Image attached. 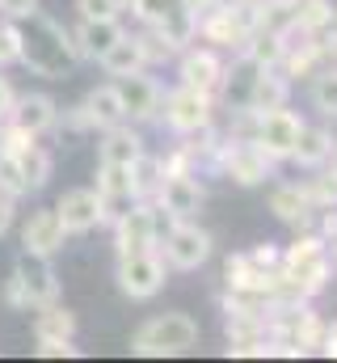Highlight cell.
I'll return each mask as SVG.
<instances>
[{
	"label": "cell",
	"instance_id": "1",
	"mask_svg": "<svg viewBox=\"0 0 337 363\" xmlns=\"http://www.w3.org/2000/svg\"><path fill=\"white\" fill-rule=\"evenodd\" d=\"M17 38H21V60L34 77H47V81H59L68 77L76 64H81V51H76V38L72 30H64L59 21H51L47 13H25L17 17Z\"/></svg>",
	"mask_w": 337,
	"mask_h": 363
},
{
	"label": "cell",
	"instance_id": "2",
	"mask_svg": "<svg viewBox=\"0 0 337 363\" xmlns=\"http://www.w3.org/2000/svg\"><path fill=\"white\" fill-rule=\"evenodd\" d=\"M329 279H333L329 241L316 228L295 233V241L278 258V291H282V300H316L329 287Z\"/></svg>",
	"mask_w": 337,
	"mask_h": 363
},
{
	"label": "cell",
	"instance_id": "3",
	"mask_svg": "<svg viewBox=\"0 0 337 363\" xmlns=\"http://www.w3.org/2000/svg\"><path fill=\"white\" fill-rule=\"evenodd\" d=\"M194 342H198V321L190 313H156L131 334V355L168 359V355H185Z\"/></svg>",
	"mask_w": 337,
	"mask_h": 363
},
{
	"label": "cell",
	"instance_id": "4",
	"mask_svg": "<svg viewBox=\"0 0 337 363\" xmlns=\"http://www.w3.org/2000/svg\"><path fill=\"white\" fill-rule=\"evenodd\" d=\"M211 174L236 182V186H261L265 178H274V161L253 144L249 135L219 131V144H215V157H211Z\"/></svg>",
	"mask_w": 337,
	"mask_h": 363
},
{
	"label": "cell",
	"instance_id": "5",
	"mask_svg": "<svg viewBox=\"0 0 337 363\" xmlns=\"http://www.w3.org/2000/svg\"><path fill=\"white\" fill-rule=\"evenodd\" d=\"M156 250H161V258L168 262V271L190 274L215 254V237L198 220H168V228L161 233Z\"/></svg>",
	"mask_w": 337,
	"mask_h": 363
},
{
	"label": "cell",
	"instance_id": "6",
	"mask_svg": "<svg viewBox=\"0 0 337 363\" xmlns=\"http://www.w3.org/2000/svg\"><path fill=\"white\" fill-rule=\"evenodd\" d=\"M110 224H114V250H118V258L135 254V250H156V241L165 233V216H161V207L152 199H135Z\"/></svg>",
	"mask_w": 337,
	"mask_h": 363
},
{
	"label": "cell",
	"instance_id": "7",
	"mask_svg": "<svg viewBox=\"0 0 337 363\" xmlns=\"http://www.w3.org/2000/svg\"><path fill=\"white\" fill-rule=\"evenodd\" d=\"M299 127L304 118L291 110V106H278V110H253V131L249 140L278 165V161H291L295 152V140H299Z\"/></svg>",
	"mask_w": 337,
	"mask_h": 363
},
{
	"label": "cell",
	"instance_id": "8",
	"mask_svg": "<svg viewBox=\"0 0 337 363\" xmlns=\"http://www.w3.org/2000/svg\"><path fill=\"white\" fill-rule=\"evenodd\" d=\"M156 123H165L173 135H194V131L215 123V97L190 89V85H177L161 97V118Z\"/></svg>",
	"mask_w": 337,
	"mask_h": 363
},
{
	"label": "cell",
	"instance_id": "9",
	"mask_svg": "<svg viewBox=\"0 0 337 363\" xmlns=\"http://www.w3.org/2000/svg\"><path fill=\"white\" fill-rule=\"evenodd\" d=\"M168 279V262L161 258V250H135L118 258V291L127 300H152L161 296Z\"/></svg>",
	"mask_w": 337,
	"mask_h": 363
},
{
	"label": "cell",
	"instance_id": "10",
	"mask_svg": "<svg viewBox=\"0 0 337 363\" xmlns=\"http://www.w3.org/2000/svg\"><path fill=\"white\" fill-rule=\"evenodd\" d=\"M152 203L161 207L165 220H194L202 211V203H207V190H202L198 174H165L156 194H152Z\"/></svg>",
	"mask_w": 337,
	"mask_h": 363
},
{
	"label": "cell",
	"instance_id": "11",
	"mask_svg": "<svg viewBox=\"0 0 337 363\" xmlns=\"http://www.w3.org/2000/svg\"><path fill=\"white\" fill-rule=\"evenodd\" d=\"M224 51H215V47H198V43H190L181 55H177V85H190V89L198 93H219V81H224Z\"/></svg>",
	"mask_w": 337,
	"mask_h": 363
},
{
	"label": "cell",
	"instance_id": "12",
	"mask_svg": "<svg viewBox=\"0 0 337 363\" xmlns=\"http://www.w3.org/2000/svg\"><path fill=\"white\" fill-rule=\"evenodd\" d=\"M114 85H118L122 110H127L131 123H156L161 118V97H165V89H161L156 77H148V68L144 72H131V77H118Z\"/></svg>",
	"mask_w": 337,
	"mask_h": 363
},
{
	"label": "cell",
	"instance_id": "13",
	"mask_svg": "<svg viewBox=\"0 0 337 363\" xmlns=\"http://www.w3.org/2000/svg\"><path fill=\"white\" fill-rule=\"evenodd\" d=\"M265 207H270V211H274V220H278V224H287L291 233H304V228H312V224H316V207H312V199L304 194V186H299V182H278V186H270Z\"/></svg>",
	"mask_w": 337,
	"mask_h": 363
},
{
	"label": "cell",
	"instance_id": "14",
	"mask_svg": "<svg viewBox=\"0 0 337 363\" xmlns=\"http://www.w3.org/2000/svg\"><path fill=\"white\" fill-rule=\"evenodd\" d=\"M64 237H68V228H64L59 211H55V207H38V211H30V220L21 224V254H42V258H51V254L64 250Z\"/></svg>",
	"mask_w": 337,
	"mask_h": 363
},
{
	"label": "cell",
	"instance_id": "15",
	"mask_svg": "<svg viewBox=\"0 0 337 363\" xmlns=\"http://www.w3.org/2000/svg\"><path fill=\"white\" fill-rule=\"evenodd\" d=\"M224 287H228V291H257V296L282 300V291H278V271L257 267L249 258V250H245V254H228V262H224Z\"/></svg>",
	"mask_w": 337,
	"mask_h": 363
},
{
	"label": "cell",
	"instance_id": "16",
	"mask_svg": "<svg viewBox=\"0 0 337 363\" xmlns=\"http://www.w3.org/2000/svg\"><path fill=\"white\" fill-rule=\"evenodd\" d=\"M55 211H59V220H64V228L72 233V237H84V233H93V228H101L105 224V211H101V194L97 190H68L59 203H55Z\"/></svg>",
	"mask_w": 337,
	"mask_h": 363
},
{
	"label": "cell",
	"instance_id": "17",
	"mask_svg": "<svg viewBox=\"0 0 337 363\" xmlns=\"http://www.w3.org/2000/svg\"><path fill=\"white\" fill-rule=\"evenodd\" d=\"M257 72H261V64H253L249 55H232V64L224 68V81H219V93H215V101L232 114V110H249L253 101V85H257Z\"/></svg>",
	"mask_w": 337,
	"mask_h": 363
},
{
	"label": "cell",
	"instance_id": "18",
	"mask_svg": "<svg viewBox=\"0 0 337 363\" xmlns=\"http://www.w3.org/2000/svg\"><path fill=\"white\" fill-rule=\"evenodd\" d=\"M13 274L21 279V287H25V296H30V308L59 300V279H55L51 258H42V254H21L17 267H13Z\"/></svg>",
	"mask_w": 337,
	"mask_h": 363
},
{
	"label": "cell",
	"instance_id": "19",
	"mask_svg": "<svg viewBox=\"0 0 337 363\" xmlns=\"http://www.w3.org/2000/svg\"><path fill=\"white\" fill-rule=\"evenodd\" d=\"M59 118V106L51 93H17L13 97V110H8V123H17L21 131L30 135H47Z\"/></svg>",
	"mask_w": 337,
	"mask_h": 363
},
{
	"label": "cell",
	"instance_id": "20",
	"mask_svg": "<svg viewBox=\"0 0 337 363\" xmlns=\"http://www.w3.org/2000/svg\"><path fill=\"white\" fill-rule=\"evenodd\" d=\"M122 34H127L122 17H81V26L72 30L81 60H101V55H105Z\"/></svg>",
	"mask_w": 337,
	"mask_h": 363
},
{
	"label": "cell",
	"instance_id": "21",
	"mask_svg": "<svg viewBox=\"0 0 337 363\" xmlns=\"http://www.w3.org/2000/svg\"><path fill=\"white\" fill-rule=\"evenodd\" d=\"M333 148H337L333 127H325V123H304V127H299V140H295L291 161H295L299 169H321V165H329V161H333Z\"/></svg>",
	"mask_w": 337,
	"mask_h": 363
},
{
	"label": "cell",
	"instance_id": "22",
	"mask_svg": "<svg viewBox=\"0 0 337 363\" xmlns=\"http://www.w3.org/2000/svg\"><path fill=\"white\" fill-rule=\"evenodd\" d=\"M144 152V135L131 123H114L97 140V165H131Z\"/></svg>",
	"mask_w": 337,
	"mask_h": 363
},
{
	"label": "cell",
	"instance_id": "23",
	"mask_svg": "<svg viewBox=\"0 0 337 363\" xmlns=\"http://www.w3.org/2000/svg\"><path fill=\"white\" fill-rule=\"evenodd\" d=\"M34 338L38 342H72L76 338V313L64 308L59 300L34 308Z\"/></svg>",
	"mask_w": 337,
	"mask_h": 363
},
{
	"label": "cell",
	"instance_id": "24",
	"mask_svg": "<svg viewBox=\"0 0 337 363\" xmlns=\"http://www.w3.org/2000/svg\"><path fill=\"white\" fill-rule=\"evenodd\" d=\"M97 64H101V72H105L110 81H118V77H131V72H144V68H148L144 47H139V38H135L131 30H127V34H122V38H118V43H114Z\"/></svg>",
	"mask_w": 337,
	"mask_h": 363
},
{
	"label": "cell",
	"instance_id": "25",
	"mask_svg": "<svg viewBox=\"0 0 337 363\" xmlns=\"http://www.w3.org/2000/svg\"><path fill=\"white\" fill-rule=\"evenodd\" d=\"M84 110L93 118V131H105L114 123H127V110H122V97H118V85L105 81V85H93L84 93Z\"/></svg>",
	"mask_w": 337,
	"mask_h": 363
},
{
	"label": "cell",
	"instance_id": "26",
	"mask_svg": "<svg viewBox=\"0 0 337 363\" xmlns=\"http://www.w3.org/2000/svg\"><path fill=\"white\" fill-rule=\"evenodd\" d=\"M282 47H287L282 30H274V26H253L249 38H245V47H241V55H249L253 64H261V68H278Z\"/></svg>",
	"mask_w": 337,
	"mask_h": 363
},
{
	"label": "cell",
	"instance_id": "27",
	"mask_svg": "<svg viewBox=\"0 0 337 363\" xmlns=\"http://www.w3.org/2000/svg\"><path fill=\"white\" fill-rule=\"evenodd\" d=\"M291 101V81L278 72V68H261L257 72V85H253V101L249 110H278Z\"/></svg>",
	"mask_w": 337,
	"mask_h": 363
},
{
	"label": "cell",
	"instance_id": "28",
	"mask_svg": "<svg viewBox=\"0 0 337 363\" xmlns=\"http://www.w3.org/2000/svg\"><path fill=\"white\" fill-rule=\"evenodd\" d=\"M333 21H337L333 0H295L291 30H299V34H325Z\"/></svg>",
	"mask_w": 337,
	"mask_h": 363
},
{
	"label": "cell",
	"instance_id": "29",
	"mask_svg": "<svg viewBox=\"0 0 337 363\" xmlns=\"http://www.w3.org/2000/svg\"><path fill=\"white\" fill-rule=\"evenodd\" d=\"M156 30L165 34L168 47H173V51L181 55V51H185V47L194 43V38H198V13L181 4V9H173V13H168L165 21H156Z\"/></svg>",
	"mask_w": 337,
	"mask_h": 363
},
{
	"label": "cell",
	"instance_id": "30",
	"mask_svg": "<svg viewBox=\"0 0 337 363\" xmlns=\"http://www.w3.org/2000/svg\"><path fill=\"white\" fill-rule=\"evenodd\" d=\"M308 101L321 118H337V64H325L312 81H308Z\"/></svg>",
	"mask_w": 337,
	"mask_h": 363
},
{
	"label": "cell",
	"instance_id": "31",
	"mask_svg": "<svg viewBox=\"0 0 337 363\" xmlns=\"http://www.w3.org/2000/svg\"><path fill=\"white\" fill-rule=\"evenodd\" d=\"M165 178V165H161V157H152L148 148L131 161V194L135 199H152L156 194V186Z\"/></svg>",
	"mask_w": 337,
	"mask_h": 363
},
{
	"label": "cell",
	"instance_id": "32",
	"mask_svg": "<svg viewBox=\"0 0 337 363\" xmlns=\"http://www.w3.org/2000/svg\"><path fill=\"white\" fill-rule=\"evenodd\" d=\"M17 165H21V178L30 190H42L47 182H51V169H55V161H51V152L34 140L25 152H17Z\"/></svg>",
	"mask_w": 337,
	"mask_h": 363
},
{
	"label": "cell",
	"instance_id": "33",
	"mask_svg": "<svg viewBox=\"0 0 337 363\" xmlns=\"http://www.w3.org/2000/svg\"><path fill=\"white\" fill-rule=\"evenodd\" d=\"M299 186H304V194L312 199V207H316V211L337 207V169H329V165L308 169V178L299 182Z\"/></svg>",
	"mask_w": 337,
	"mask_h": 363
},
{
	"label": "cell",
	"instance_id": "34",
	"mask_svg": "<svg viewBox=\"0 0 337 363\" xmlns=\"http://www.w3.org/2000/svg\"><path fill=\"white\" fill-rule=\"evenodd\" d=\"M135 38H139V47H144V60H148V68H152V64H168V60H177V51L165 43V34H161L156 26H144V30H135Z\"/></svg>",
	"mask_w": 337,
	"mask_h": 363
},
{
	"label": "cell",
	"instance_id": "35",
	"mask_svg": "<svg viewBox=\"0 0 337 363\" xmlns=\"http://www.w3.org/2000/svg\"><path fill=\"white\" fill-rule=\"evenodd\" d=\"M0 194H8V199L30 194V186H25V178H21L17 157H8V152H0Z\"/></svg>",
	"mask_w": 337,
	"mask_h": 363
},
{
	"label": "cell",
	"instance_id": "36",
	"mask_svg": "<svg viewBox=\"0 0 337 363\" xmlns=\"http://www.w3.org/2000/svg\"><path fill=\"white\" fill-rule=\"evenodd\" d=\"M173 9H181V0H131V13H135L139 26H156V21H165Z\"/></svg>",
	"mask_w": 337,
	"mask_h": 363
},
{
	"label": "cell",
	"instance_id": "37",
	"mask_svg": "<svg viewBox=\"0 0 337 363\" xmlns=\"http://www.w3.org/2000/svg\"><path fill=\"white\" fill-rule=\"evenodd\" d=\"M17 60H21L17 21H13V17H4V21H0V68H8V64H17Z\"/></svg>",
	"mask_w": 337,
	"mask_h": 363
},
{
	"label": "cell",
	"instance_id": "38",
	"mask_svg": "<svg viewBox=\"0 0 337 363\" xmlns=\"http://www.w3.org/2000/svg\"><path fill=\"white\" fill-rule=\"evenodd\" d=\"M131 9V0H76L81 17H122Z\"/></svg>",
	"mask_w": 337,
	"mask_h": 363
},
{
	"label": "cell",
	"instance_id": "39",
	"mask_svg": "<svg viewBox=\"0 0 337 363\" xmlns=\"http://www.w3.org/2000/svg\"><path fill=\"white\" fill-rule=\"evenodd\" d=\"M55 127H59V131H72V135H84V131H93V118H88L84 101H81V106H68V110H59Z\"/></svg>",
	"mask_w": 337,
	"mask_h": 363
},
{
	"label": "cell",
	"instance_id": "40",
	"mask_svg": "<svg viewBox=\"0 0 337 363\" xmlns=\"http://www.w3.org/2000/svg\"><path fill=\"white\" fill-rule=\"evenodd\" d=\"M4 304H8V308L30 313V296H25V287H21V279H17V274H8V283H4Z\"/></svg>",
	"mask_w": 337,
	"mask_h": 363
},
{
	"label": "cell",
	"instance_id": "41",
	"mask_svg": "<svg viewBox=\"0 0 337 363\" xmlns=\"http://www.w3.org/2000/svg\"><path fill=\"white\" fill-rule=\"evenodd\" d=\"M249 258L257 267H265V271H278V258H282V250L278 245H270V241H261V245H253Z\"/></svg>",
	"mask_w": 337,
	"mask_h": 363
},
{
	"label": "cell",
	"instance_id": "42",
	"mask_svg": "<svg viewBox=\"0 0 337 363\" xmlns=\"http://www.w3.org/2000/svg\"><path fill=\"white\" fill-rule=\"evenodd\" d=\"M38 355H42V359H76L81 351H76L72 342H38Z\"/></svg>",
	"mask_w": 337,
	"mask_h": 363
},
{
	"label": "cell",
	"instance_id": "43",
	"mask_svg": "<svg viewBox=\"0 0 337 363\" xmlns=\"http://www.w3.org/2000/svg\"><path fill=\"white\" fill-rule=\"evenodd\" d=\"M34 9H38V0H0V13L13 17V21L25 17V13H34Z\"/></svg>",
	"mask_w": 337,
	"mask_h": 363
},
{
	"label": "cell",
	"instance_id": "44",
	"mask_svg": "<svg viewBox=\"0 0 337 363\" xmlns=\"http://www.w3.org/2000/svg\"><path fill=\"white\" fill-rule=\"evenodd\" d=\"M325 359H337V321H325V334H321V351Z\"/></svg>",
	"mask_w": 337,
	"mask_h": 363
},
{
	"label": "cell",
	"instance_id": "45",
	"mask_svg": "<svg viewBox=\"0 0 337 363\" xmlns=\"http://www.w3.org/2000/svg\"><path fill=\"white\" fill-rule=\"evenodd\" d=\"M321 51H325V64H337V21L321 34Z\"/></svg>",
	"mask_w": 337,
	"mask_h": 363
},
{
	"label": "cell",
	"instance_id": "46",
	"mask_svg": "<svg viewBox=\"0 0 337 363\" xmlns=\"http://www.w3.org/2000/svg\"><path fill=\"white\" fill-rule=\"evenodd\" d=\"M13 97H17V89L8 85V77H0V123H4L8 110H13Z\"/></svg>",
	"mask_w": 337,
	"mask_h": 363
},
{
	"label": "cell",
	"instance_id": "47",
	"mask_svg": "<svg viewBox=\"0 0 337 363\" xmlns=\"http://www.w3.org/2000/svg\"><path fill=\"white\" fill-rule=\"evenodd\" d=\"M13 203H17V199H8V194H0V237H4L8 228H13V216H17V211H13Z\"/></svg>",
	"mask_w": 337,
	"mask_h": 363
},
{
	"label": "cell",
	"instance_id": "48",
	"mask_svg": "<svg viewBox=\"0 0 337 363\" xmlns=\"http://www.w3.org/2000/svg\"><path fill=\"white\" fill-rule=\"evenodd\" d=\"M181 4H185V9H194V13H198V17H202V13H207V9H211V0H181Z\"/></svg>",
	"mask_w": 337,
	"mask_h": 363
},
{
	"label": "cell",
	"instance_id": "49",
	"mask_svg": "<svg viewBox=\"0 0 337 363\" xmlns=\"http://www.w3.org/2000/svg\"><path fill=\"white\" fill-rule=\"evenodd\" d=\"M329 258H333V267H337V233L329 237Z\"/></svg>",
	"mask_w": 337,
	"mask_h": 363
},
{
	"label": "cell",
	"instance_id": "50",
	"mask_svg": "<svg viewBox=\"0 0 337 363\" xmlns=\"http://www.w3.org/2000/svg\"><path fill=\"white\" fill-rule=\"evenodd\" d=\"M215 4H224V9H232V4H245V0H211V9H215Z\"/></svg>",
	"mask_w": 337,
	"mask_h": 363
},
{
	"label": "cell",
	"instance_id": "51",
	"mask_svg": "<svg viewBox=\"0 0 337 363\" xmlns=\"http://www.w3.org/2000/svg\"><path fill=\"white\" fill-rule=\"evenodd\" d=\"M329 165H333V169H337V148H333V161H329Z\"/></svg>",
	"mask_w": 337,
	"mask_h": 363
}]
</instances>
